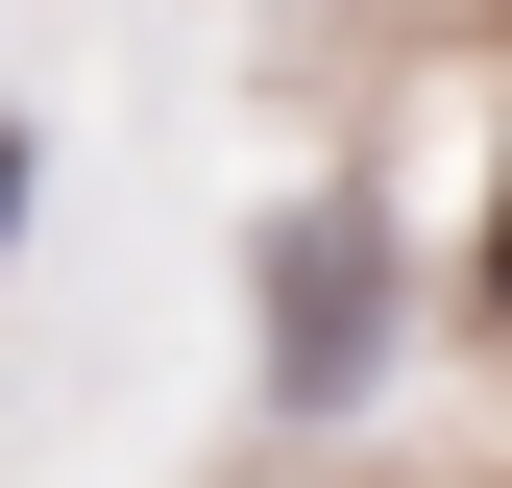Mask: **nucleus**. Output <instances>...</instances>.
I'll list each match as a JSON object with an SVG mask.
<instances>
[{"instance_id":"3","label":"nucleus","mask_w":512,"mask_h":488,"mask_svg":"<svg viewBox=\"0 0 512 488\" xmlns=\"http://www.w3.org/2000/svg\"><path fill=\"white\" fill-rule=\"evenodd\" d=\"M464 293H488V318H512V196H488V269H464Z\"/></svg>"},{"instance_id":"2","label":"nucleus","mask_w":512,"mask_h":488,"mask_svg":"<svg viewBox=\"0 0 512 488\" xmlns=\"http://www.w3.org/2000/svg\"><path fill=\"white\" fill-rule=\"evenodd\" d=\"M25 171H49V147H25V122H0V244H25Z\"/></svg>"},{"instance_id":"1","label":"nucleus","mask_w":512,"mask_h":488,"mask_svg":"<svg viewBox=\"0 0 512 488\" xmlns=\"http://www.w3.org/2000/svg\"><path fill=\"white\" fill-rule=\"evenodd\" d=\"M366 366H391V220H366V196H293L269 220V391L293 415H366Z\"/></svg>"}]
</instances>
